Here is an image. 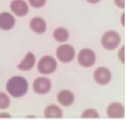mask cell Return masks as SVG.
Here are the masks:
<instances>
[{
  "instance_id": "obj_4",
  "label": "cell",
  "mask_w": 127,
  "mask_h": 120,
  "mask_svg": "<svg viewBox=\"0 0 127 120\" xmlns=\"http://www.w3.org/2000/svg\"><path fill=\"white\" fill-rule=\"evenodd\" d=\"M56 55L59 61L63 63H67L73 60L75 57V50L69 44H63L57 48Z\"/></svg>"
},
{
  "instance_id": "obj_16",
  "label": "cell",
  "mask_w": 127,
  "mask_h": 120,
  "mask_svg": "<svg viewBox=\"0 0 127 120\" xmlns=\"http://www.w3.org/2000/svg\"><path fill=\"white\" fill-rule=\"evenodd\" d=\"M10 100L9 96L3 92H0V109H6L10 107Z\"/></svg>"
},
{
  "instance_id": "obj_1",
  "label": "cell",
  "mask_w": 127,
  "mask_h": 120,
  "mask_svg": "<svg viewBox=\"0 0 127 120\" xmlns=\"http://www.w3.org/2000/svg\"><path fill=\"white\" fill-rule=\"evenodd\" d=\"M29 89V84L25 78L16 76L11 78L6 83V90L13 97L19 98L25 95Z\"/></svg>"
},
{
  "instance_id": "obj_17",
  "label": "cell",
  "mask_w": 127,
  "mask_h": 120,
  "mask_svg": "<svg viewBox=\"0 0 127 120\" xmlns=\"http://www.w3.org/2000/svg\"><path fill=\"white\" fill-rule=\"evenodd\" d=\"M99 115L95 110L89 109L85 111L81 115V118H99Z\"/></svg>"
},
{
  "instance_id": "obj_11",
  "label": "cell",
  "mask_w": 127,
  "mask_h": 120,
  "mask_svg": "<svg viewBox=\"0 0 127 120\" xmlns=\"http://www.w3.org/2000/svg\"><path fill=\"white\" fill-rule=\"evenodd\" d=\"M29 25L31 29L37 34H42L47 29V24L44 19L40 17H35L30 21Z\"/></svg>"
},
{
  "instance_id": "obj_3",
  "label": "cell",
  "mask_w": 127,
  "mask_h": 120,
  "mask_svg": "<svg viewBox=\"0 0 127 120\" xmlns=\"http://www.w3.org/2000/svg\"><path fill=\"white\" fill-rule=\"evenodd\" d=\"M39 72L43 74H51L57 69L56 60L51 56H44L39 61L37 66Z\"/></svg>"
},
{
  "instance_id": "obj_9",
  "label": "cell",
  "mask_w": 127,
  "mask_h": 120,
  "mask_svg": "<svg viewBox=\"0 0 127 120\" xmlns=\"http://www.w3.org/2000/svg\"><path fill=\"white\" fill-rule=\"evenodd\" d=\"M15 18L8 12H2L0 14V29L10 30L14 28Z\"/></svg>"
},
{
  "instance_id": "obj_15",
  "label": "cell",
  "mask_w": 127,
  "mask_h": 120,
  "mask_svg": "<svg viewBox=\"0 0 127 120\" xmlns=\"http://www.w3.org/2000/svg\"><path fill=\"white\" fill-rule=\"evenodd\" d=\"M53 37L58 42H65L69 38V32L64 28H58L55 29Z\"/></svg>"
},
{
  "instance_id": "obj_21",
  "label": "cell",
  "mask_w": 127,
  "mask_h": 120,
  "mask_svg": "<svg viewBox=\"0 0 127 120\" xmlns=\"http://www.w3.org/2000/svg\"><path fill=\"white\" fill-rule=\"evenodd\" d=\"M86 1L88 2H89V3H92V4H95V3H97L99 2L100 0H86Z\"/></svg>"
},
{
  "instance_id": "obj_20",
  "label": "cell",
  "mask_w": 127,
  "mask_h": 120,
  "mask_svg": "<svg viewBox=\"0 0 127 120\" xmlns=\"http://www.w3.org/2000/svg\"><path fill=\"white\" fill-rule=\"evenodd\" d=\"M121 52H122V55L119 54V59H121L122 63H124V47H122Z\"/></svg>"
},
{
  "instance_id": "obj_18",
  "label": "cell",
  "mask_w": 127,
  "mask_h": 120,
  "mask_svg": "<svg viewBox=\"0 0 127 120\" xmlns=\"http://www.w3.org/2000/svg\"><path fill=\"white\" fill-rule=\"evenodd\" d=\"M47 0H29L30 5L35 8H40L45 5Z\"/></svg>"
},
{
  "instance_id": "obj_6",
  "label": "cell",
  "mask_w": 127,
  "mask_h": 120,
  "mask_svg": "<svg viewBox=\"0 0 127 120\" xmlns=\"http://www.w3.org/2000/svg\"><path fill=\"white\" fill-rule=\"evenodd\" d=\"M51 83L48 78H38L33 82V89L38 94H46L51 91Z\"/></svg>"
},
{
  "instance_id": "obj_7",
  "label": "cell",
  "mask_w": 127,
  "mask_h": 120,
  "mask_svg": "<svg viewBox=\"0 0 127 120\" xmlns=\"http://www.w3.org/2000/svg\"><path fill=\"white\" fill-rule=\"evenodd\" d=\"M94 79L99 85H107L111 80V74L107 68L99 67L94 72Z\"/></svg>"
},
{
  "instance_id": "obj_10",
  "label": "cell",
  "mask_w": 127,
  "mask_h": 120,
  "mask_svg": "<svg viewBox=\"0 0 127 120\" xmlns=\"http://www.w3.org/2000/svg\"><path fill=\"white\" fill-rule=\"evenodd\" d=\"M107 112L109 118L120 119L124 117L125 108L123 105L119 103H113L108 106Z\"/></svg>"
},
{
  "instance_id": "obj_8",
  "label": "cell",
  "mask_w": 127,
  "mask_h": 120,
  "mask_svg": "<svg viewBox=\"0 0 127 120\" xmlns=\"http://www.w3.org/2000/svg\"><path fill=\"white\" fill-rule=\"evenodd\" d=\"M10 10L17 16L23 17L29 13V6L24 0H13L10 2Z\"/></svg>"
},
{
  "instance_id": "obj_5",
  "label": "cell",
  "mask_w": 127,
  "mask_h": 120,
  "mask_svg": "<svg viewBox=\"0 0 127 120\" xmlns=\"http://www.w3.org/2000/svg\"><path fill=\"white\" fill-rule=\"evenodd\" d=\"M96 61V55L95 52L89 49V48H85L79 51L78 54V63L81 66L84 67H91L93 66Z\"/></svg>"
},
{
  "instance_id": "obj_13",
  "label": "cell",
  "mask_w": 127,
  "mask_h": 120,
  "mask_svg": "<svg viewBox=\"0 0 127 120\" xmlns=\"http://www.w3.org/2000/svg\"><path fill=\"white\" fill-rule=\"evenodd\" d=\"M35 62H36L35 55L32 52H29L25 55L23 61L17 65V68L21 70H25V71L30 70L33 68V66L35 65Z\"/></svg>"
},
{
  "instance_id": "obj_2",
  "label": "cell",
  "mask_w": 127,
  "mask_h": 120,
  "mask_svg": "<svg viewBox=\"0 0 127 120\" xmlns=\"http://www.w3.org/2000/svg\"><path fill=\"white\" fill-rule=\"evenodd\" d=\"M121 42L120 35L114 30L106 32L101 39V43L103 47L107 50H114L119 47Z\"/></svg>"
},
{
  "instance_id": "obj_12",
  "label": "cell",
  "mask_w": 127,
  "mask_h": 120,
  "mask_svg": "<svg viewBox=\"0 0 127 120\" xmlns=\"http://www.w3.org/2000/svg\"><path fill=\"white\" fill-rule=\"evenodd\" d=\"M58 101L59 103L64 107H69L73 104L74 102V96L73 92L68 90L61 91L58 94Z\"/></svg>"
},
{
  "instance_id": "obj_14",
  "label": "cell",
  "mask_w": 127,
  "mask_h": 120,
  "mask_svg": "<svg viewBox=\"0 0 127 120\" xmlns=\"http://www.w3.org/2000/svg\"><path fill=\"white\" fill-rule=\"evenodd\" d=\"M63 111L57 105L52 104L46 108L44 111V116L46 118H63Z\"/></svg>"
},
{
  "instance_id": "obj_19",
  "label": "cell",
  "mask_w": 127,
  "mask_h": 120,
  "mask_svg": "<svg viewBox=\"0 0 127 120\" xmlns=\"http://www.w3.org/2000/svg\"><path fill=\"white\" fill-rule=\"evenodd\" d=\"M115 2L116 5L120 8L125 7V0H115Z\"/></svg>"
}]
</instances>
